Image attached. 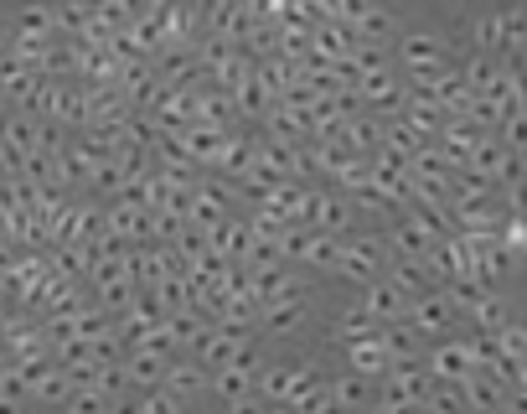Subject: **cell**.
Instances as JSON below:
<instances>
[{
  "label": "cell",
  "instance_id": "19",
  "mask_svg": "<svg viewBox=\"0 0 527 414\" xmlns=\"http://www.w3.org/2000/svg\"><path fill=\"white\" fill-rule=\"evenodd\" d=\"M135 414H181V399L171 389H145V399L135 404Z\"/></svg>",
  "mask_w": 527,
  "mask_h": 414
},
{
  "label": "cell",
  "instance_id": "22",
  "mask_svg": "<svg viewBox=\"0 0 527 414\" xmlns=\"http://www.w3.org/2000/svg\"><path fill=\"white\" fill-rule=\"evenodd\" d=\"M264 414H295V409H290V404H269Z\"/></svg>",
  "mask_w": 527,
  "mask_h": 414
},
{
  "label": "cell",
  "instance_id": "7",
  "mask_svg": "<svg viewBox=\"0 0 527 414\" xmlns=\"http://www.w3.org/2000/svg\"><path fill=\"white\" fill-rule=\"evenodd\" d=\"M212 383V373L197 363V358H186V363H166V383L161 389H171L176 399H192V394H202Z\"/></svg>",
  "mask_w": 527,
  "mask_h": 414
},
{
  "label": "cell",
  "instance_id": "18",
  "mask_svg": "<svg viewBox=\"0 0 527 414\" xmlns=\"http://www.w3.org/2000/svg\"><path fill=\"white\" fill-rule=\"evenodd\" d=\"M383 347L393 352V363H414V332L409 327H383Z\"/></svg>",
  "mask_w": 527,
  "mask_h": 414
},
{
  "label": "cell",
  "instance_id": "8",
  "mask_svg": "<svg viewBox=\"0 0 527 414\" xmlns=\"http://www.w3.org/2000/svg\"><path fill=\"white\" fill-rule=\"evenodd\" d=\"M388 244H393L403 259H424V254H429L434 244H440V239H434V233H429L419 218H409V223H398V228L388 233Z\"/></svg>",
  "mask_w": 527,
  "mask_h": 414
},
{
  "label": "cell",
  "instance_id": "23",
  "mask_svg": "<svg viewBox=\"0 0 527 414\" xmlns=\"http://www.w3.org/2000/svg\"><path fill=\"white\" fill-rule=\"evenodd\" d=\"M57 414H73V409H68V404H62V409H57Z\"/></svg>",
  "mask_w": 527,
  "mask_h": 414
},
{
  "label": "cell",
  "instance_id": "13",
  "mask_svg": "<svg viewBox=\"0 0 527 414\" xmlns=\"http://www.w3.org/2000/svg\"><path fill=\"white\" fill-rule=\"evenodd\" d=\"M326 389H331V404H336L341 414H352V409H367V404H372V389H367V378H362V373L331 378Z\"/></svg>",
  "mask_w": 527,
  "mask_h": 414
},
{
  "label": "cell",
  "instance_id": "20",
  "mask_svg": "<svg viewBox=\"0 0 527 414\" xmlns=\"http://www.w3.org/2000/svg\"><path fill=\"white\" fill-rule=\"evenodd\" d=\"M264 409H269V404H264L259 394H248V399H233V404H228V414H264Z\"/></svg>",
  "mask_w": 527,
  "mask_h": 414
},
{
  "label": "cell",
  "instance_id": "11",
  "mask_svg": "<svg viewBox=\"0 0 527 414\" xmlns=\"http://www.w3.org/2000/svg\"><path fill=\"white\" fill-rule=\"evenodd\" d=\"M31 399H37V404H52V409H62V404L73 399V373L52 363V368H47L37 383H31Z\"/></svg>",
  "mask_w": 527,
  "mask_h": 414
},
{
  "label": "cell",
  "instance_id": "3",
  "mask_svg": "<svg viewBox=\"0 0 527 414\" xmlns=\"http://www.w3.org/2000/svg\"><path fill=\"white\" fill-rule=\"evenodd\" d=\"M228 135L233 130H212V125H186L181 130V145H186V151H192V161L197 166H217V156H223V145H228Z\"/></svg>",
  "mask_w": 527,
  "mask_h": 414
},
{
  "label": "cell",
  "instance_id": "17",
  "mask_svg": "<svg viewBox=\"0 0 527 414\" xmlns=\"http://www.w3.org/2000/svg\"><path fill=\"white\" fill-rule=\"evenodd\" d=\"M388 37H393V16H388L383 6H372V11L357 21V42H378V47H383Z\"/></svg>",
  "mask_w": 527,
  "mask_h": 414
},
{
  "label": "cell",
  "instance_id": "9",
  "mask_svg": "<svg viewBox=\"0 0 527 414\" xmlns=\"http://www.w3.org/2000/svg\"><path fill=\"white\" fill-rule=\"evenodd\" d=\"M300 321H305V301H300V295H290V301H269V306L259 311V327H264V332H274V337L295 332Z\"/></svg>",
  "mask_w": 527,
  "mask_h": 414
},
{
  "label": "cell",
  "instance_id": "15",
  "mask_svg": "<svg viewBox=\"0 0 527 414\" xmlns=\"http://www.w3.org/2000/svg\"><path fill=\"white\" fill-rule=\"evenodd\" d=\"M16 32H26V37H57V16H52V6H26L21 16H16Z\"/></svg>",
  "mask_w": 527,
  "mask_h": 414
},
{
  "label": "cell",
  "instance_id": "5",
  "mask_svg": "<svg viewBox=\"0 0 527 414\" xmlns=\"http://www.w3.org/2000/svg\"><path fill=\"white\" fill-rule=\"evenodd\" d=\"M347 358H352V373H362V378H383L393 368V352L383 347V332L367 337V342H352Z\"/></svg>",
  "mask_w": 527,
  "mask_h": 414
},
{
  "label": "cell",
  "instance_id": "6",
  "mask_svg": "<svg viewBox=\"0 0 527 414\" xmlns=\"http://www.w3.org/2000/svg\"><path fill=\"white\" fill-rule=\"evenodd\" d=\"M409 321H414V332H445L450 327V295H414L409 301Z\"/></svg>",
  "mask_w": 527,
  "mask_h": 414
},
{
  "label": "cell",
  "instance_id": "4",
  "mask_svg": "<svg viewBox=\"0 0 527 414\" xmlns=\"http://www.w3.org/2000/svg\"><path fill=\"white\" fill-rule=\"evenodd\" d=\"M166 363L171 358H161V352H124V383H135V389H161L166 383Z\"/></svg>",
  "mask_w": 527,
  "mask_h": 414
},
{
  "label": "cell",
  "instance_id": "1",
  "mask_svg": "<svg viewBox=\"0 0 527 414\" xmlns=\"http://www.w3.org/2000/svg\"><path fill=\"white\" fill-rule=\"evenodd\" d=\"M378 264H383L378 239H341L336 275H347V280H357V285H372V280H378Z\"/></svg>",
  "mask_w": 527,
  "mask_h": 414
},
{
  "label": "cell",
  "instance_id": "14",
  "mask_svg": "<svg viewBox=\"0 0 527 414\" xmlns=\"http://www.w3.org/2000/svg\"><path fill=\"white\" fill-rule=\"evenodd\" d=\"M383 327L372 321V311L367 306H352V311H341V321H336V337H341V347H352V342H367V337H378Z\"/></svg>",
  "mask_w": 527,
  "mask_h": 414
},
{
  "label": "cell",
  "instance_id": "21",
  "mask_svg": "<svg viewBox=\"0 0 527 414\" xmlns=\"http://www.w3.org/2000/svg\"><path fill=\"white\" fill-rule=\"evenodd\" d=\"M507 135H512V145H527V120H512Z\"/></svg>",
  "mask_w": 527,
  "mask_h": 414
},
{
  "label": "cell",
  "instance_id": "12",
  "mask_svg": "<svg viewBox=\"0 0 527 414\" xmlns=\"http://www.w3.org/2000/svg\"><path fill=\"white\" fill-rule=\"evenodd\" d=\"M254 394H259L264 404H290V399H295V368H259Z\"/></svg>",
  "mask_w": 527,
  "mask_h": 414
},
{
  "label": "cell",
  "instance_id": "2",
  "mask_svg": "<svg viewBox=\"0 0 527 414\" xmlns=\"http://www.w3.org/2000/svg\"><path fill=\"white\" fill-rule=\"evenodd\" d=\"M362 306H367L372 321L383 327V321H403V316H409V295H403L393 280H372L367 295H362Z\"/></svg>",
  "mask_w": 527,
  "mask_h": 414
},
{
  "label": "cell",
  "instance_id": "16",
  "mask_svg": "<svg viewBox=\"0 0 527 414\" xmlns=\"http://www.w3.org/2000/svg\"><path fill=\"white\" fill-rule=\"evenodd\" d=\"M429 275H434V270H429V259H403L398 270H393V285H398L403 295H419V290L429 285Z\"/></svg>",
  "mask_w": 527,
  "mask_h": 414
},
{
  "label": "cell",
  "instance_id": "10",
  "mask_svg": "<svg viewBox=\"0 0 527 414\" xmlns=\"http://www.w3.org/2000/svg\"><path fill=\"white\" fill-rule=\"evenodd\" d=\"M476 373V358H471V347L465 342H445L440 352H434V378H455V383H465Z\"/></svg>",
  "mask_w": 527,
  "mask_h": 414
}]
</instances>
